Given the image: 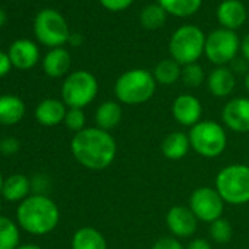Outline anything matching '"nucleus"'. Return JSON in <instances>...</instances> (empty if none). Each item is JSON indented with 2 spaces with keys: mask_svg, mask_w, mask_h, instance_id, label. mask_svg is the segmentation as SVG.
<instances>
[{
  "mask_svg": "<svg viewBox=\"0 0 249 249\" xmlns=\"http://www.w3.org/2000/svg\"><path fill=\"white\" fill-rule=\"evenodd\" d=\"M159 5L170 15L186 18L198 12L202 0H157Z\"/></svg>",
  "mask_w": 249,
  "mask_h": 249,
  "instance_id": "b1692460",
  "label": "nucleus"
},
{
  "mask_svg": "<svg viewBox=\"0 0 249 249\" xmlns=\"http://www.w3.org/2000/svg\"><path fill=\"white\" fill-rule=\"evenodd\" d=\"M17 249H43V248H40L38 245H34V243H27V245H21V246H18Z\"/></svg>",
  "mask_w": 249,
  "mask_h": 249,
  "instance_id": "4c0bfd02",
  "label": "nucleus"
},
{
  "mask_svg": "<svg viewBox=\"0 0 249 249\" xmlns=\"http://www.w3.org/2000/svg\"><path fill=\"white\" fill-rule=\"evenodd\" d=\"M239 47L240 41L234 31L218 28L207 37L204 53L211 63L224 66L226 63H230L236 59Z\"/></svg>",
  "mask_w": 249,
  "mask_h": 249,
  "instance_id": "1a4fd4ad",
  "label": "nucleus"
},
{
  "mask_svg": "<svg viewBox=\"0 0 249 249\" xmlns=\"http://www.w3.org/2000/svg\"><path fill=\"white\" fill-rule=\"evenodd\" d=\"M217 19L223 28L234 31L246 21V9L239 0H223L217 9Z\"/></svg>",
  "mask_w": 249,
  "mask_h": 249,
  "instance_id": "2eb2a0df",
  "label": "nucleus"
},
{
  "mask_svg": "<svg viewBox=\"0 0 249 249\" xmlns=\"http://www.w3.org/2000/svg\"><path fill=\"white\" fill-rule=\"evenodd\" d=\"M188 137L191 148L205 159H215L221 156L227 145L224 128L213 120H201L191 128Z\"/></svg>",
  "mask_w": 249,
  "mask_h": 249,
  "instance_id": "39448f33",
  "label": "nucleus"
},
{
  "mask_svg": "<svg viewBox=\"0 0 249 249\" xmlns=\"http://www.w3.org/2000/svg\"><path fill=\"white\" fill-rule=\"evenodd\" d=\"M191 148L189 137L183 132H172L161 142V153L169 160L183 159Z\"/></svg>",
  "mask_w": 249,
  "mask_h": 249,
  "instance_id": "4be33fe9",
  "label": "nucleus"
},
{
  "mask_svg": "<svg viewBox=\"0 0 249 249\" xmlns=\"http://www.w3.org/2000/svg\"><path fill=\"white\" fill-rule=\"evenodd\" d=\"M204 71L198 63H191V65H185L182 68V75L180 79L183 81V84L189 88H196L202 84L204 81Z\"/></svg>",
  "mask_w": 249,
  "mask_h": 249,
  "instance_id": "c85d7f7f",
  "label": "nucleus"
},
{
  "mask_svg": "<svg viewBox=\"0 0 249 249\" xmlns=\"http://www.w3.org/2000/svg\"><path fill=\"white\" fill-rule=\"evenodd\" d=\"M63 123L66 128L75 134L85 129V113L82 108H68Z\"/></svg>",
  "mask_w": 249,
  "mask_h": 249,
  "instance_id": "c756f323",
  "label": "nucleus"
},
{
  "mask_svg": "<svg viewBox=\"0 0 249 249\" xmlns=\"http://www.w3.org/2000/svg\"><path fill=\"white\" fill-rule=\"evenodd\" d=\"M97 128L103 131L114 129L122 120V107L117 101H104L101 103L94 114Z\"/></svg>",
  "mask_w": 249,
  "mask_h": 249,
  "instance_id": "412c9836",
  "label": "nucleus"
},
{
  "mask_svg": "<svg viewBox=\"0 0 249 249\" xmlns=\"http://www.w3.org/2000/svg\"><path fill=\"white\" fill-rule=\"evenodd\" d=\"M208 231H210L211 239L215 240L217 243H227L233 236V227H231L230 221L223 217L210 223Z\"/></svg>",
  "mask_w": 249,
  "mask_h": 249,
  "instance_id": "cd10ccee",
  "label": "nucleus"
},
{
  "mask_svg": "<svg viewBox=\"0 0 249 249\" xmlns=\"http://www.w3.org/2000/svg\"><path fill=\"white\" fill-rule=\"evenodd\" d=\"M5 22H6V14L3 9H0V28L5 25Z\"/></svg>",
  "mask_w": 249,
  "mask_h": 249,
  "instance_id": "58836bf2",
  "label": "nucleus"
},
{
  "mask_svg": "<svg viewBox=\"0 0 249 249\" xmlns=\"http://www.w3.org/2000/svg\"><path fill=\"white\" fill-rule=\"evenodd\" d=\"M224 201L215 188L201 186L196 188L189 198V208L195 217L205 223H213L221 217L224 210Z\"/></svg>",
  "mask_w": 249,
  "mask_h": 249,
  "instance_id": "9d476101",
  "label": "nucleus"
},
{
  "mask_svg": "<svg viewBox=\"0 0 249 249\" xmlns=\"http://www.w3.org/2000/svg\"><path fill=\"white\" fill-rule=\"evenodd\" d=\"M19 239L18 224L5 215H0V249H17Z\"/></svg>",
  "mask_w": 249,
  "mask_h": 249,
  "instance_id": "a878e982",
  "label": "nucleus"
},
{
  "mask_svg": "<svg viewBox=\"0 0 249 249\" xmlns=\"http://www.w3.org/2000/svg\"><path fill=\"white\" fill-rule=\"evenodd\" d=\"M240 50H242V54L245 57V60L249 62V34L243 38V41L240 43Z\"/></svg>",
  "mask_w": 249,
  "mask_h": 249,
  "instance_id": "c9c22d12",
  "label": "nucleus"
},
{
  "mask_svg": "<svg viewBox=\"0 0 249 249\" xmlns=\"http://www.w3.org/2000/svg\"><path fill=\"white\" fill-rule=\"evenodd\" d=\"M72 249H107V242L97 229L81 227L72 237Z\"/></svg>",
  "mask_w": 249,
  "mask_h": 249,
  "instance_id": "5701e85b",
  "label": "nucleus"
},
{
  "mask_svg": "<svg viewBox=\"0 0 249 249\" xmlns=\"http://www.w3.org/2000/svg\"><path fill=\"white\" fill-rule=\"evenodd\" d=\"M25 114L24 101L12 94L0 95V124L12 126L22 120Z\"/></svg>",
  "mask_w": 249,
  "mask_h": 249,
  "instance_id": "a211bd4d",
  "label": "nucleus"
},
{
  "mask_svg": "<svg viewBox=\"0 0 249 249\" xmlns=\"http://www.w3.org/2000/svg\"><path fill=\"white\" fill-rule=\"evenodd\" d=\"M9 59L12 62V66L21 71L31 69L37 65L40 52L38 47L31 41V40H17L12 43L9 49Z\"/></svg>",
  "mask_w": 249,
  "mask_h": 249,
  "instance_id": "4468645a",
  "label": "nucleus"
},
{
  "mask_svg": "<svg viewBox=\"0 0 249 249\" xmlns=\"http://www.w3.org/2000/svg\"><path fill=\"white\" fill-rule=\"evenodd\" d=\"M11 68H12V62L9 59V54L0 50V78L8 75Z\"/></svg>",
  "mask_w": 249,
  "mask_h": 249,
  "instance_id": "72a5a7b5",
  "label": "nucleus"
},
{
  "mask_svg": "<svg viewBox=\"0 0 249 249\" xmlns=\"http://www.w3.org/2000/svg\"><path fill=\"white\" fill-rule=\"evenodd\" d=\"M34 31L40 43L53 49L62 47L71 37L65 18L53 9L38 12L34 22Z\"/></svg>",
  "mask_w": 249,
  "mask_h": 249,
  "instance_id": "6e6552de",
  "label": "nucleus"
},
{
  "mask_svg": "<svg viewBox=\"0 0 249 249\" xmlns=\"http://www.w3.org/2000/svg\"><path fill=\"white\" fill-rule=\"evenodd\" d=\"M100 3L110 12H120L128 9L134 3V0H100Z\"/></svg>",
  "mask_w": 249,
  "mask_h": 249,
  "instance_id": "473e14b6",
  "label": "nucleus"
},
{
  "mask_svg": "<svg viewBox=\"0 0 249 249\" xmlns=\"http://www.w3.org/2000/svg\"><path fill=\"white\" fill-rule=\"evenodd\" d=\"M66 104L56 98L43 100L36 108V119L43 126H57L66 116Z\"/></svg>",
  "mask_w": 249,
  "mask_h": 249,
  "instance_id": "dca6fc26",
  "label": "nucleus"
},
{
  "mask_svg": "<svg viewBox=\"0 0 249 249\" xmlns=\"http://www.w3.org/2000/svg\"><path fill=\"white\" fill-rule=\"evenodd\" d=\"M186 249H211V245L208 240L205 239H201V237H196L194 240L189 242V245L186 246Z\"/></svg>",
  "mask_w": 249,
  "mask_h": 249,
  "instance_id": "f704fd0d",
  "label": "nucleus"
},
{
  "mask_svg": "<svg viewBox=\"0 0 249 249\" xmlns=\"http://www.w3.org/2000/svg\"><path fill=\"white\" fill-rule=\"evenodd\" d=\"M245 88H246L248 92H249V72H248V75L245 76Z\"/></svg>",
  "mask_w": 249,
  "mask_h": 249,
  "instance_id": "ea45409f",
  "label": "nucleus"
},
{
  "mask_svg": "<svg viewBox=\"0 0 249 249\" xmlns=\"http://www.w3.org/2000/svg\"><path fill=\"white\" fill-rule=\"evenodd\" d=\"M21 148V144L14 137H6L0 141V153L3 156H15Z\"/></svg>",
  "mask_w": 249,
  "mask_h": 249,
  "instance_id": "7c9ffc66",
  "label": "nucleus"
},
{
  "mask_svg": "<svg viewBox=\"0 0 249 249\" xmlns=\"http://www.w3.org/2000/svg\"><path fill=\"white\" fill-rule=\"evenodd\" d=\"M207 37L195 25H183L178 28L169 43L172 59L180 66L196 63L205 49Z\"/></svg>",
  "mask_w": 249,
  "mask_h": 249,
  "instance_id": "423d86ee",
  "label": "nucleus"
},
{
  "mask_svg": "<svg viewBox=\"0 0 249 249\" xmlns=\"http://www.w3.org/2000/svg\"><path fill=\"white\" fill-rule=\"evenodd\" d=\"M3 182H5V179H3L2 173H0V195H2V188H3Z\"/></svg>",
  "mask_w": 249,
  "mask_h": 249,
  "instance_id": "a19ab883",
  "label": "nucleus"
},
{
  "mask_svg": "<svg viewBox=\"0 0 249 249\" xmlns=\"http://www.w3.org/2000/svg\"><path fill=\"white\" fill-rule=\"evenodd\" d=\"M157 82L145 69H131L122 73L114 84V95L119 103L128 106L144 104L153 98Z\"/></svg>",
  "mask_w": 249,
  "mask_h": 249,
  "instance_id": "7ed1b4c3",
  "label": "nucleus"
},
{
  "mask_svg": "<svg viewBox=\"0 0 249 249\" xmlns=\"http://www.w3.org/2000/svg\"><path fill=\"white\" fill-rule=\"evenodd\" d=\"M167 18V12L159 5V3H151L147 5L140 15L141 25L145 30H159L164 25Z\"/></svg>",
  "mask_w": 249,
  "mask_h": 249,
  "instance_id": "bb28decb",
  "label": "nucleus"
},
{
  "mask_svg": "<svg viewBox=\"0 0 249 249\" xmlns=\"http://www.w3.org/2000/svg\"><path fill=\"white\" fill-rule=\"evenodd\" d=\"M172 114L179 124L192 128L201 122L202 104L196 97L189 94H182L175 98L172 104Z\"/></svg>",
  "mask_w": 249,
  "mask_h": 249,
  "instance_id": "ddd939ff",
  "label": "nucleus"
},
{
  "mask_svg": "<svg viewBox=\"0 0 249 249\" xmlns=\"http://www.w3.org/2000/svg\"><path fill=\"white\" fill-rule=\"evenodd\" d=\"M98 82L88 71H76L68 75L62 85V101L69 108H84L97 97Z\"/></svg>",
  "mask_w": 249,
  "mask_h": 249,
  "instance_id": "0eeeda50",
  "label": "nucleus"
},
{
  "mask_svg": "<svg viewBox=\"0 0 249 249\" xmlns=\"http://www.w3.org/2000/svg\"><path fill=\"white\" fill-rule=\"evenodd\" d=\"M215 189L226 204L249 202V166L230 164L221 169L215 178Z\"/></svg>",
  "mask_w": 249,
  "mask_h": 249,
  "instance_id": "20e7f679",
  "label": "nucleus"
},
{
  "mask_svg": "<svg viewBox=\"0 0 249 249\" xmlns=\"http://www.w3.org/2000/svg\"><path fill=\"white\" fill-rule=\"evenodd\" d=\"M71 151L81 166L100 172L114 161L117 144L110 132L100 128H85L73 135Z\"/></svg>",
  "mask_w": 249,
  "mask_h": 249,
  "instance_id": "f257e3e1",
  "label": "nucleus"
},
{
  "mask_svg": "<svg viewBox=\"0 0 249 249\" xmlns=\"http://www.w3.org/2000/svg\"><path fill=\"white\" fill-rule=\"evenodd\" d=\"M153 249H185L178 237L173 236H163L157 239L153 245Z\"/></svg>",
  "mask_w": 249,
  "mask_h": 249,
  "instance_id": "2f4dec72",
  "label": "nucleus"
},
{
  "mask_svg": "<svg viewBox=\"0 0 249 249\" xmlns=\"http://www.w3.org/2000/svg\"><path fill=\"white\" fill-rule=\"evenodd\" d=\"M221 119L233 132L246 134L249 132V98L236 97L230 100L221 111Z\"/></svg>",
  "mask_w": 249,
  "mask_h": 249,
  "instance_id": "9b49d317",
  "label": "nucleus"
},
{
  "mask_svg": "<svg viewBox=\"0 0 249 249\" xmlns=\"http://www.w3.org/2000/svg\"><path fill=\"white\" fill-rule=\"evenodd\" d=\"M180 75H182V68L173 59H164V60L159 62L153 72L156 82L161 84V85L175 84L178 79H180Z\"/></svg>",
  "mask_w": 249,
  "mask_h": 249,
  "instance_id": "393cba45",
  "label": "nucleus"
},
{
  "mask_svg": "<svg viewBox=\"0 0 249 249\" xmlns=\"http://www.w3.org/2000/svg\"><path fill=\"white\" fill-rule=\"evenodd\" d=\"M207 87H208V91L214 97L224 98L233 92V89L236 87V78L229 68L218 66L208 75Z\"/></svg>",
  "mask_w": 249,
  "mask_h": 249,
  "instance_id": "f3484780",
  "label": "nucleus"
},
{
  "mask_svg": "<svg viewBox=\"0 0 249 249\" xmlns=\"http://www.w3.org/2000/svg\"><path fill=\"white\" fill-rule=\"evenodd\" d=\"M17 220L25 231L41 236L56 229L60 220V211L53 199L43 194H36L19 204Z\"/></svg>",
  "mask_w": 249,
  "mask_h": 249,
  "instance_id": "f03ea898",
  "label": "nucleus"
},
{
  "mask_svg": "<svg viewBox=\"0 0 249 249\" xmlns=\"http://www.w3.org/2000/svg\"><path fill=\"white\" fill-rule=\"evenodd\" d=\"M69 43H71L72 46H79V44L82 43V37L78 36V34H72V36L69 37Z\"/></svg>",
  "mask_w": 249,
  "mask_h": 249,
  "instance_id": "e433bc0d",
  "label": "nucleus"
},
{
  "mask_svg": "<svg viewBox=\"0 0 249 249\" xmlns=\"http://www.w3.org/2000/svg\"><path fill=\"white\" fill-rule=\"evenodd\" d=\"M69 68H71V54L68 50L62 47L50 50L43 60V69L52 78H60L66 75Z\"/></svg>",
  "mask_w": 249,
  "mask_h": 249,
  "instance_id": "aec40b11",
  "label": "nucleus"
},
{
  "mask_svg": "<svg viewBox=\"0 0 249 249\" xmlns=\"http://www.w3.org/2000/svg\"><path fill=\"white\" fill-rule=\"evenodd\" d=\"M0 213H2V202H0ZM0 215H2V214H0Z\"/></svg>",
  "mask_w": 249,
  "mask_h": 249,
  "instance_id": "79ce46f5",
  "label": "nucleus"
},
{
  "mask_svg": "<svg viewBox=\"0 0 249 249\" xmlns=\"http://www.w3.org/2000/svg\"><path fill=\"white\" fill-rule=\"evenodd\" d=\"M166 224L176 237H189L196 231L198 218L189 207L175 205L166 214Z\"/></svg>",
  "mask_w": 249,
  "mask_h": 249,
  "instance_id": "f8f14e48",
  "label": "nucleus"
},
{
  "mask_svg": "<svg viewBox=\"0 0 249 249\" xmlns=\"http://www.w3.org/2000/svg\"><path fill=\"white\" fill-rule=\"evenodd\" d=\"M31 180L25 175H12L3 182L2 196L9 202H22L31 191Z\"/></svg>",
  "mask_w": 249,
  "mask_h": 249,
  "instance_id": "6ab92c4d",
  "label": "nucleus"
}]
</instances>
